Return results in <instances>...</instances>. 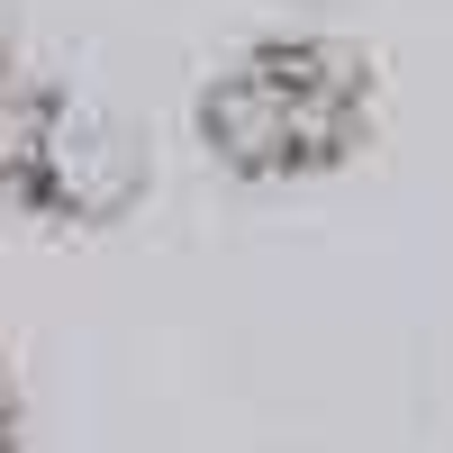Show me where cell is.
I'll list each match as a JSON object with an SVG mask.
<instances>
[{
	"mask_svg": "<svg viewBox=\"0 0 453 453\" xmlns=\"http://www.w3.org/2000/svg\"><path fill=\"white\" fill-rule=\"evenodd\" d=\"M290 73H299V82H281V46H273V55L236 64L209 91L200 119H209V145H218L226 164H245V173H299V164L345 155V127H354L345 64H326V55L299 46Z\"/></svg>",
	"mask_w": 453,
	"mask_h": 453,
	"instance_id": "6da1fadb",
	"label": "cell"
},
{
	"mask_svg": "<svg viewBox=\"0 0 453 453\" xmlns=\"http://www.w3.org/2000/svg\"><path fill=\"white\" fill-rule=\"evenodd\" d=\"M0 453H10V390H0Z\"/></svg>",
	"mask_w": 453,
	"mask_h": 453,
	"instance_id": "7a4b0ae2",
	"label": "cell"
}]
</instances>
